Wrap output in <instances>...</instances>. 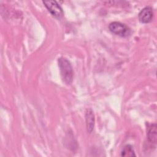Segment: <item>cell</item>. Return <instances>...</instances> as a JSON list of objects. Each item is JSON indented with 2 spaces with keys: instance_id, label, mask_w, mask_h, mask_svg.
Returning a JSON list of instances; mask_svg holds the SVG:
<instances>
[{
  "instance_id": "1",
  "label": "cell",
  "mask_w": 157,
  "mask_h": 157,
  "mask_svg": "<svg viewBox=\"0 0 157 157\" xmlns=\"http://www.w3.org/2000/svg\"><path fill=\"white\" fill-rule=\"evenodd\" d=\"M61 78L64 83L69 85L73 79V70L70 62L64 57H60L58 59Z\"/></svg>"
},
{
  "instance_id": "2",
  "label": "cell",
  "mask_w": 157,
  "mask_h": 157,
  "mask_svg": "<svg viewBox=\"0 0 157 157\" xmlns=\"http://www.w3.org/2000/svg\"><path fill=\"white\" fill-rule=\"evenodd\" d=\"M109 28L112 33L121 37L129 36L132 33L128 26L119 21L112 22L109 25Z\"/></svg>"
},
{
  "instance_id": "3",
  "label": "cell",
  "mask_w": 157,
  "mask_h": 157,
  "mask_svg": "<svg viewBox=\"0 0 157 157\" xmlns=\"http://www.w3.org/2000/svg\"><path fill=\"white\" fill-rule=\"evenodd\" d=\"M43 3L52 15L58 18H60L63 17V9L56 1H43Z\"/></svg>"
},
{
  "instance_id": "4",
  "label": "cell",
  "mask_w": 157,
  "mask_h": 157,
  "mask_svg": "<svg viewBox=\"0 0 157 157\" xmlns=\"http://www.w3.org/2000/svg\"><path fill=\"white\" fill-rule=\"evenodd\" d=\"M153 17V10L151 7L147 6L142 9L139 13V20L142 23L150 22Z\"/></svg>"
},
{
  "instance_id": "5",
  "label": "cell",
  "mask_w": 157,
  "mask_h": 157,
  "mask_svg": "<svg viewBox=\"0 0 157 157\" xmlns=\"http://www.w3.org/2000/svg\"><path fill=\"white\" fill-rule=\"evenodd\" d=\"M85 119L87 131L89 132H91L94 125V115L91 109H87L85 113Z\"/></svg>"
},
{
  "instance_id": "6",
  "label": "cell",
  "mask_w": 157,
  "mask_h": 157,
  "mask_svg": "<svg viewBox=\"0 0 157 157\" xmlns=\"http://www.w3.org/2000/svg\"><path fill=\"white\" fill-rule=\"evenodd\" d=\"M156 128L157 126L156 124H150L148 128V131L147 133L148 142L154 145H156V139H157Z\"/></svg>"
},
{
  "instance_id": "7",
  "label": "cell",
  "mask_w": 157,
  "mask_h": 157,
  "mask_svg": "<svg viewBox=\"0 0 157 157\" xmlns=\"http://www.w3.org/2000/svg\"><path fill=\"white\" fill-rule=\"evenodd\" d=\"M121 156L124 157L136 156V154L134 153L132 147L130 145H125L121 152Z\"/></svg>"
}]
</instances>
